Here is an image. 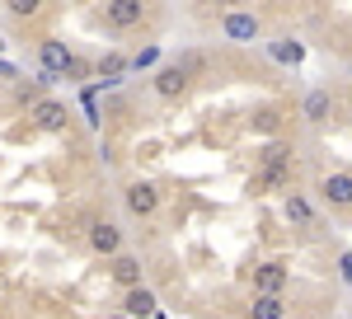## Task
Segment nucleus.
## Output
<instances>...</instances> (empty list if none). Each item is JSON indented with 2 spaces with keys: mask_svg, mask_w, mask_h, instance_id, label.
Listing matches in <instances>:
<instances>
[{
  "mask_svg": "<svg viewBox=\"0 0 352 319\" xmlns=\"http://www.w3.org/2000/svg\"><path fill=\"white\" fill-rule=\"evenodd\" d=\"M287 184H292V160H287L282 146H268L258 155V179H254V188H287Z\"/></svg>",
  "mask_w": 352,
  "mask_h": 319,
  "instance_id": "1",
  "label": "nucleus"
},
{
  "mask_svg": "<svg viewBox=\"0 0 352 319\" xmlns=\"http://www.w3.org/2000/svg\"><path fill=\"white\" fill-rule=\"evenodd\" d=\"M38 61H43V71H47V76H66V71H76V56L66 52L56 38L38 43Z\"/></svg>",
  "mask_w": 352,
  "mask_h": 319,
  "instance_id": "2",
  "label": "nucleus"
},
{
  "mask_svg": "<svg viewBox=\"0 0 352 319\" xmlns=\"http://www.w3.org/2000/svg\"><path fill=\"white\" fill-rule=\"evenodd\" d=\"M155 207H160V188L136 179V184L127 188V212L132 216H155Z\"/></svg>",
  "mask_w": 352,
  "mask_h": 319,
  "instance_id": "3",
  "label": "nucleus"
},
{
  "mask_svg": "<svg viewBox=\"0 0 352 319\" xmlns=\"http://www.w3.org/2000/svg\"><path fill=\"white\" fill-rule=\"evenodd\" d=\"M287 292V267L282 263H258L254 267V296H282Z\"/></svg>",
  "mask_w": 352,
  "mask_h": 319,
  "instance_id": "4",
  "label": "nucleus"
},
{
  "mask_svg": "<svg viewBox=\"0 0 352 319\" xmlns=\"http://www.w3.org/2000/svg\"><path fill=\"white\" fill-rule=\"evenodd\" d=\"M320 192H324V202H333V207H352V174L348 169L324 174V179H320Z\"/></svg>",
  "mask_w": 352,
  "mask_h": 319,
  "instance_id": "5",
  "label": "nucleus"
},
{
  "mask_svg": "<svg viewBox=\"0 0 352 319\" xmlns=\"http://www.w3.org/2000/svg\"><path fill=\"white\" fill-rule=\"evenodd\" d=\"M155 310H160V300H155V292H146V287L122 296V315L127 319H155Z\"/></svg>",
  "mask_w": 352,
  "mask_h": 319,
  "instance_id": "6",
  "label": "nucleus"
},
{
  "mask_svg": "<svg viewBox=\"0 0 352 319\" xmlns=\"http://www.w3.org/2000/svg\"><path fill=\"white\" fill-rule=\"evenodd\" d=\"M155 94L160 99H184L188 94V71L184 66H164L160 76H155Z\"/></svg>",
  "mask_w": 352,
  "mask_h": 319,
  "instance_id": "7",
  "label": "nucleus"
},
{
  "mask_svg": "<svg viewBox=\"0 0 352 319\" xmlns=\"http://www.w3.org/2000/svg\"><path fill=\"white\" fill-rule=\"evenodd\" d=\"M89 249H94V254H118V249H122V230H118L113 221H94V226H89Z\"/></svg>",
  "mask_w": 352,
  "mask_h": 319,
  "instance_id": "8",
  "label": "nucleus"
},
{
  "mask_svg": "<svg viewBox=\"0 0 352 319\" xmlns=\"http://www.w3.org/2000/svg\"><path fill=\"white\" fill-rule=\"evenodd\" d=\"M221 28H226V38H235V43H254V38H258V19H254V14H244V10L226 14Z\"/></svg>",
  "mask_w": 352,
  "mask_h": 319,
  "instance_id": "9",
  "label": "nucleus"
},
{
  "mask_svg": "<svg viewBox=\"0 0 352 319\" xmlns=\"http://www.w3.org/2000/svg\"><path fill=\"white\" fill-rule=\"evenodd\" d=\"M141 5L136 0H113V5H104V19H109L113 28H132V24H141Z\"/></svg>",
  "mask_w": 352,
  "mask_h": 319,
  "instance_id": "10",
  "label": "nucleus"
},
{
  "mask_svg": "<svg viewBox=\"0 0 352 319\" xmlns=\"http://www.w3.org/2000/svg\"><path fill=\"white\" fill-rule=\"evenodd\" d=\"M33 122H38L43 132H61V127H66V108L52 104V99H43V104L33 108Z\"/></svg>",
  "mask_w": 352,
  "mask_h": 319,
  "instance_id": "11",
  "label": "nucleus"
},
{
  "mask_svg": "<svg viewBox=\"0 0 352 319\" xmlns=\"http://www.w3.org/2000/svg\"><path fill=\"white\" fill-rule=\"evenodd\" d=\"M113 277H118L127 292H136V287H141V263H136L132 254H118V258H113Z\"/></svg>",
  "mask_w": 352,
  "mask_h": 319,
  "instance_id": "12",
  "label": "nucleus"
},
{
  "mask_svg": "<svg viewBox=\"0 0 352 319\" xmlns=\"http://www.w3.org/2000/svg\"><path fill=\"white\" fill-rule=\"evenodd\" d=\"M329 113H333L329 89H310V94H305V118H310V122H329Z\"/></svg>",
  "mask_w": 352,
  "mask_h": 319,
  "instance_id": "13",
  "label": "nucleus"
},
{
  "mask_svg": "<svg viewBox=\"0 0 352 319\" xmlns=\"http://www.w3.org/2000/svg\"><path fill=\"white\" fill-rule=\"evenodd\" d=\"M249 319H287V305H282V296H254V305H249Z\"/></svg>",
  "mask_w": 352,
  "mask_h": 319,
  "instance_id": "14",
  "label": "nucleus"
},
{
  "mask_svg": "<svg viewBox=\"0 0 352 319\" xmlns=\"http://www.w3.org/2000/svg\"><path fill=\"white\" fill-rule=\"evenodd\" d=\"M310 202H305V197H300V192H292V197H287V221H296V226H310Z\"/></svg>",
  "mask_w": 352,
  "mask_h": 319,
  "instance_id": "15",
  "label": "nucleus"
},
{
  "mask_svg": "<svg viewBox=\"0 0 352 319\" xmlns=\"http://www.w3.org/2000/svg\"><path fill=\"white\" fill-rule=\"evenodd\" d=\"M10 14H19V19H33V14H38V5H33V0H10Z\"/></svg>",
  "mask_w": 352,
  "mask_h": 319,
  "instance_id": "16",
  "label": "nucleus"
},
{
  "mask_svg": "<svg viewBox=\"0 0 352 319\" xmlns=\"http://www.w3.org/2000/svg\"><path fill=\"white\" fill-rule=\"evenodd\" d=\"M277 56H282V61H292V66H296V61H300V47H296V43H277Z\"/></svg>",
  "mask_w": 352,
  "mask_h": 319,
  "instance_id": "17",
  "label": "nucleus"
},
{
  "mask_svg": "<svg viewBox=\"0 0 352 319\" xmlns=\"http://www.w3.org/2000/svg\"><path fill=\"white\" fill-rule=\"evenodd\" d=\"M338 267H343V282H352V254H343V263H338Z\"/></svg>",
  "mask_w": 352,
  "mask_h": 319,
  "instance_id": "18",
  "label": "nucleus"
},
{
  "mask_svg": "<svg viewBox=\"0 0 352 319\" xmlns=\"http://www.w3.org/2000/svg\"><path fill=\"white\" fill-rule=\"evenodd\" d=\"M109 319H127V315H109Z\"/></svg>",
  "mask_w": 352,
  "mask_h": 319,
  "instance_id": "19",
  "label": "nucleus"
}]
</instances>
